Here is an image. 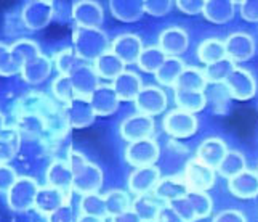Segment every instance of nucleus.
I'll list each match as a JSON object with an SVG mask.
<instances>
[{
  "label": "nucleus",
  "instance_id": "1",
  "mask_svg": "<svg viewBox=\"0 0 258 222\" xmlns=\"http://www.w3.org/2000/svg\"><path fill=\"white\" fill-rule=\"evenodd\" d=\"M74 46L82 60H96L111 49V42L101 29L77 28L74 32Z\"/></svg>",
  "mask_w": 258,
  "mask_h": 222
},
{
  "label": "nucleus",
  "instance_id": "2",
  "mask_svg": "<svg viewBox=\"0 0 258 222\" xmlns=\"http://www.w3.org/2000/svg\"><path fill=\"white\" fill-rule=\"evenodd\" d=\"M39 185L31 177H18L13 187L7 192L8 206L16 212H24L35 205V197H37Z\"/></svg>",
  "mask_w": 258,
  "mask_h": 222
},
{
  "label": "nucleus",
  "instance_id": "3",
  "mask_svg": "<svg viewBox=\"0 0 258 222\" xmlns=\"http://www.w3.org/2000/svg\"><path fill=\"white\" fill-rule=\"evenodd\" d=\"M162 127L173 139H188L198 132L199 121L196 118V114L175 108L165 114Z\"/></svg>",
  "mask_w": 258,
  "mask_h": 222
},
{
  "label": "nucleus",
  "instance_id": "4",
  "mask_svg": "<svg viewBox=\"0 0 258 222\" xmlns=\"http://www.w3.org/2000/svg\"><path fill=\"white\" fill-rule=\"evenodd\" d=\"M63 105L51 100L42 92H29L24 97H21L16 103V116L18 114H35V116L48 118L50 114L55 113Z\"/></svg>",
  "mask_w": 258,
  "mask_h": 222
},
{
  "label": "nucleus",
  "instance_id": "5",
  "mask_svg": "<svg viewBox=\"0 0 258 222\" xmlns=\"http://www.w3.org/2000/svg\"><path fill=\"white\" fill-rule=\"evenodd\" d=\"M154 130H156L154 119L141 113L132 114V116L125 118L120 124V137L125 142H128V144L145 139H153Z\"/></svg>",
  "mask_w": 258,
  "mask_h": 222
},
{
  "label": "nucleus",
  "instance_id": "6",
  "mask_svg": "<svg viewBox=\"0 0 258 222\" xmlns=\"http://www.w3.org/2000/svg\"><path fill=\"white\" fill-rule=\"evenodd\" d=\"M215 169H212L207 164L201 163L198 158H192L186 163L183 171V179L189 190L207 192L215 184Z\"/></svg>",
  "mask_w": 258,
  "mask_h": 222
},
{
  "label": "nucleus",
  "instance_id": "7",
  "mask_svg": "<svg viewBox=\"0 0 258 222\" xmlns=\"http://www.w3.org/2000/svg\"><path fill=\"white\" fill-rule=\"evenodd\" d=\"M161 156V148L154 139H145L140 142L128 144L125 148V159L130 166L137 167H146L154 166V163Z\"/></svg>",
  "mask_w": 258,
  "mask_h": 222
},
{
  "label": "nucleus",
  "instance_id": "8",
  "mask_svg": "<svg viewBox=\"0 0 258 222\" xmlns=\"http://www.w3.org/2000/svg\"><path fill=\"white\" fill-rule=\"evenodd\" d=\"M225 85L231 95V99L234 100H250L256 94V81L255 76L248 69L237 68L228 76L225 81Z\"/></svg>",
  "mask_w": 258,
  "mask_h": 222
},
{
  "label": "nucleus",
  "instance_id": "9",
  "mask_svg": "<svg viewBox=\"0 0 258 222\" xmlns=\"http://www.w3.org/2000/svg\"><path fill=\"white\" fill-rule=\"evenodd\" d=\"M167 94L164 88L157 85H146L141 88V92L135 99V106L138 113L146 114V116L154 118L157 114H161L167 108Z\"/></svg>",
  "mask_w": 258,
  "mask_h": 222
},
{
  "label": "nucleus",
  "instance_id": "10",
  "mask_svg": "<svg viewBox=\"0 0 258 222\" xmlns=\"http://www.w3.org/2000/svg\"><path fill=\"white\" fill-rule=\"evenodd\" d=\"M226 57L234 61V63H242V61L250 60L255 55V39L247 32H233L229 34L225 40Z\"/></svg>",
  "mask_w": 258,
  "mask_h": 222
},
{
  "label": "nucleus",
  "instance_id": "11",
  "mask_svg": "<svg viewBox=\"0 0 258 222\" xmlns=\"http://www.w3.org/2000/svg\"><path fill=\"white\" fill-rule=\"evenodd\" d=\"M161 179H162L161 169H159L157 166L137 167L135 171H132L128 177V190L135 195V197L154 193L156 185Z\"/></svg>",
  "mask_w": 258,
  "mask_h": 222
},
{
  "label": "nucleus",
  "instance_id": "12",
  "mask_svg": "<svg viewBox=\"0 0 258 222\" xmlns=\"http://www.w3.org/2000/svg\"><path fill=\"white\" fill-rule=\"evenodd\" d=\"M143 40H141L140 35L125 32L117 35L112 42H111V52L114 55H117L125 65H135L141 52H143Z\"/></svg>",
  "mask_w": 258,
  "mask_h": 222
},
{
  "label": "nucleus",
  "instance_id": "13",
  "mask_svg": "<svg viewBox=\"0 0 258 222\" xmlns=\"http://www.w3.org/2000/svg\"><path fill=\"white\" fill-rule=\"evenodd\" d=\"M189 46V35L186 29L180 28V26H170L165 28L161 34H159V42L157 47L161 49L167 57H178L188 50Z\"/></svg>",
  "mask_w": 258,
  "mask_h": 222
},
{
  "label": "nucleus",
  "instance_id": "14",
  "mask_svg": "<svg viewBox=\"0 0 258 222\" xmlns=\"http://www.w3.org/2000/svg\"><path fill=\"white\" fill-rule=\"evenodd\" d=\"M66 205H69V192L45 185V187L39 189L34 208L37 209L40 214L50 216L51 212H55L56 209L63 208Z\"/></svg>",
  "mask_w": 258,
  "mask_h": 222
},
{
  "label": "nucleus",
  "instance_id": "15",
  "mask_svg": "<svg viewBox=\"0 0 258 222\" xmlns=\"http://www.w3.org/2000/svg\"><path fill=\"white\" fill-rule=\"evenodd\" d=\"M103 185V171L93 163H87L81 171L74 174L73 189L81 195L98 193Z\"/></svg>",
  "mask_w": 258,
  "mask_h": 222
},
{
  "label": "nucleus",
  "instance_id": "16",
  "mask_svg": "<svg viewBox=\"0 0 258 222\" xmlns=\"http://www.w3.org/2000/svg\"><path fill=\"white\" fill-rule=\"evenodd\" d=\"M53 4L51 2H29L23 8L21 20L29 31L42 29L47 26L53 16Z\"/></svg>",
  "mask_w": 258,
  "mask_h": 222
},
{
  "label": "nucleus",
  "instance_id": "17",
  "mask_svg": "<svg viewBox=\"0 0 258 222\" xmlns=\"http://www.w3.org/2000/svg\"><path fill=\"white\" fill-rule=\"evenodd\" d=\"M228 152L229 150L225 140H221L218 137H209L199 145L196 158H198L201 163L207 164L209 167L217 171Z\"/></svg>",
  "mask_w": 258,
  "mask_h": 222
},
{
  "label": "nucleus",
  "instance_id": "18",
  "mask_svg": "<svg viewBox=\"0 0 258 222\" xmlns=\"http://www.w3.org/2000/svg\"><path fill=\"white\" fill-rule=\"evenodd\" d=\"M73 18L79 28L100 29L103 24V7L98 2H76L73 5Z\"/></svg>",
  "mask_w": 258,
  "mask_h": 222
},
{
  "label": "nucleus",
  "instance_id": "19",
  "mask_svg": "<svg viewBox=\"0 0 258 222\" xmlns=\"http://www.w3.org/2000/svg\"><path fill=\"white\" fill-rule=\"evenodd\" d=\"M71 81H73L74 91L77 99H90L92 94L98 88V74L95 73L93 66L88 65H81L77 69H74L73 73L69 74Z\"/></svg>",
  "mask_w": 258,
  "mask_h": 222
},
{
  "label": "nucleus",
  "instance_id": "20",
  "mask_svg": "<svg viewBox=\"0 0 258 222\" xmlns=\"http://www.w3.org/2000/svg\"><path fill=\"white\" fill-rule=\"evenodd\" d=\"M88 100H90L96 116H109V114L117 111L120 103L112 85H98Z\"/></svg>",
  "mask_w": 258,
  "mask_h": 222
},
{
  "label": "nucleus",
  "instance_id": "21",
  "mask_svg": "<svg viewBox=\"0 0 258 222\" xmlns=\"http://www.w3.org/2000/svg\"><path fill=\"white\" fill-rule=\"evenodd\" d=\"M229 192L241 200H250L258 197V172L245 169L241 174L228 181Z\"/></svg>",
  "mask_w": 258,
  "mask_h": 222
},
{
  "label": "nucleus",
  "instance_id": "22",
  "mask_svg": "<svg viewBox=\"0 0 258 222\" xmlns=\"http://www.w3.org/2000/svg\"><path fill=\"white\" fill-rule=\"evenodd\" d=\"M189 192L188 185H186L183 175H168V177H162L159 184L154 189V195L156 197L164 201V203H172L178 198L186 197Z\"/></svg>",
  "mask_w": 258,
  "mask_h": 222
},
{
  "label": "nucleus",
  "instance_id": "23",
  "mask_svg": "<svg viewBox=\"0 0 258 222\" xmlns=\"http://www.w3.org/2000/svg\"><path fill=\"white\" fill-rule=\"evenodd\" d=\"M64 108H66V116H68L71 127H76V129L87 127V126H90L96 118V114L92 108V103L88 99H76L69 105H66Z\"/></svg>",
  "mask_w": 258,
  "mask_h": 222
},
{
  "label": "nucleus",
  "instance_id": "24",
  "mask_svg": "<svg viewBox=\"0 0 258 222\" xmlns=\"http://www.w3.org/2000/svg\"><path fill=\"white\" fill-rule=\"evenodd\" d=\"M112 87L120 102H135L138 94L143 88V81L135 71H123V73L112 81Z\"/></svg>",
  "mask_w": 258,
  "mask_h": 222
},
{
  "label": "nucleus",
  "instance_id": "25",
  "mask_svg": "<svg viewBox=\"0 0 258 222\" xmlns=\"http://www.w3.org/2000/svg\"><path fill=\"white\" fill-rule=\"evenodd\" d=\"M74 182V174L71 171V166L63 159H55L47 169V185L64 192H71Z\"/></svg>",
  "mask_w": 258,
  "mask_h": 222
},
{
  "label": "nucleus",
  "instance_id": "26",
  "mask_svg": "<svg viewBox=\"0 0 258 222\" xmlns=\"http://www.w3.org/2000/svg\"><path fill=\"white\" fill-rule=\"evenodd\" d=\"M125 66L127 65L117 55H114L111 50L103 53L101 57H98L93 61V69L98 74V77L109 79V81H114L115 77H119L125 71Z\"/></svg>",
  "mask_w": 258,
  "mask_h": 222
},
{
  "label": "nucleus",
  "instance_id": "27",
  "mask_svg": "<svg viewBox=\"0 0 258 222\" xmlns=\"http://www.w3.org/2000/svg\"><path fill=\"white\" fill-rule=\"evenodd\" d=\"M209 87L204 69L196 66H186L173 85V91H189V92H206Z\"/></svg>",
  "mask_w": 258,
  "mask_h": 222
},
{
  "label": "nucleus",
  "instance_id": "28",
  "mask_svg": "<svg viewBox=\"0 0 258 222\" xmlns=\"http://www.w3.org/2000/svg\"><path fill=\"white\" fill-rule=\"evenodd\" d=\"M234 12L236 2H231V0H207L206 5H204L202 15L212 23L223 24L233 20Z\"/></svg>",
  "mask_w": 258,
  "mask_h": 222
},
{
  "label": "nucleus",
  "instance_id": "29",
  "mask_svg": "<svg viewBox=\"0 0 258 222\" xmlns=\"http://www.w3.org/2000/svg\"><path fill=\"white\" fill-rule=\"evenodd\" d=\"M109 8L111 13L123 23L138 21L145 15V4L140 0H112Z\"/></svg>",
  "mask_w": 258,
  "mask_h": 222
},
{
  "label": "nucleus",
  "instance_id": "30",
  "mask_svg": "<svg viewBox=\"0 0 258 222\" xmlns=\"http://www.w3.org/2000/svg\"><path fill=\"white\" fill-rule=\"evenodd\" d=\"M165 205L164 201H161L154 193H148V195H141L133 200L132 209L137 212V214L143 219V222H154L159 211Z\"/></svg>",
  "mask_w": 258,
  "mask_h": 222
},
{
  "label": "nucleus",
  "instance_id": "31",
  "mask_svg": "<svg viewBox=\"0 0 258 222\" xmlns=\"http://www.w3.org/2000/svg\"><path fill=\"white\" fill-rule=\"evenodd\" d=\"M173 100L178 110L196 114L207 106L206 92H189V91H173Z\"/></svg>",
  "mask_w": 258,
  "mask_h": 222
},
{
  "label": "nucleus",
  "instance_id": "32",
  "mask_svg": "<svg viewBox=\"0 0 258 222\" xmlns=\"http://www.w3.org/2000/svg\"><path fill=\"white\" fill-rule=\"evenodd\" d=\"M50 71H51L50 60L47 57L40 55L37 58L28 61V63L23 66L21 76H23L24 81L29 82V84H40L48 77Z\"/></svg>",
  "mask_w": 258,
  "mask_h": 222
},
{
  "label": "nucleus",
  "instance_id": "33",
  "mask_svg": "<svg viewBox=\"0 0 258 222\" xmlns=\"http://www.w3.org/2000/svg\"><path fill=\"white\" fill-rule=\"evenodd\" d=\"M198 58L206 66L226 58L225 40H220L217 37H209L206 40H202L198 47Z\"/></svg>",
  "mask_w": 258,
  "mask_h": 222
},
{
  "label": "nucleus",
  "instance_id": "34",
  "mask_svg": "<svg viewBox=\"0 0 258 222\" xmlns=\"http://www.w3.org/2000/svg\"><path fill=\"white\" fill-rule=\"evenodd\" d=\"M184 63L180 57H167V60L164 61V65L157 69L156 73V81L165 85V87H172L175 85V82L178 81V77L183 73L184 69Z\"/></svg>",
  "mask_w": 258,
  "mask_h": 222
},
{
  "label": "nucleus",
  "instance_id": "35",
  "mask_svg": "<svg viewBox=\"0 0 258 222\" xmlns=\"http://www.w3.org/2000/svg\"><path fill=\"white\" fill-rule=\"evenodd\" d=\"M21 136L13 127H5L0 132V164L8 163L20 152Z\"/></svg>",
  "mask_w": 258,
  "mask_h": 222
},
{
  "label": "nucleus",
  "instance_id": "36",
  "mask_svg": "<svg viewBox=\"0 0 258 222\" xmlns=\"http://www.w3.org/2000/svg\"><path fill=\"white\" fill-rule=\"evenodd\" d=\"M104 201H106V212H108L109 219L132 209V205H133L130 195L125 190H119V189L106 193Z\"/></svg>",
  "mask_w": 258,
  "mask_h": 222
},
{
  "label": "nucleus",
  "instance_id": "37",
  "mask_svg": "<svg viewBox=\"0 0 258 222\" xmlns=\"http://www.w3.org/2000/svg\"><path fill=\"white\" fill-rule=\"evenodd\" d=\"M247 169V163H245V156L241 152H236V150H229L226 156L223 158V161L218 166V174L225 179H233L237 174H241L242 171Z\"/></svg>",
  "mask_w": 258,
  "mask_h": 222
},
{
  "label": "nucleus",
  "instance_id": "38",
  "mask_svg": "<svg viewBox=\"0 0 258 222\" xmlns=\"http://www.w3.org/2000/svg\"><path fill=\"white\" fill-rule=\"evenodd\" d=\"M167 60V55L159 49L157 46L146 47L141 52V55L137 61V65L141 71L145 73H157V69L164 65V61Z\"/></svg>",
  "mask_w": 258,
  "mask_h": 222
},
{
  "label": "nucleus",
  "instance_id": "39",
  "mask_svg": "<svg viewBox=\"0 0 258 222\" xmlns=\"http://www.w3.org/2000/svg\"><path fill=\"white\" fill-rule=\"evenodd\" d=\"M206 97H207V103L209 102L212 103L215 113L225 114L228 111L231 95L225 84H209V87L206 88Z\"/></svg>",
  "mask_w": 258,
  "mask_h": 222
},
{
  "label": "nucleus",
  "instance_id": "40",
  "mask_svg": "<svg viewBox=\"0 0 258 222\" xmlns=\"http://www.w3.org/2000/svg\"><path fill=\"white\" fill-rule=\"evenodd\" d=\"M234 69H236V63L226 57L223 60L217 61V63H212L204 68V74H206L209 84H225L228 76L233 73Z\"/></svg>",
  "mask_w": 258,
  "mask_h": 222
},
{
  "label": "nucleus",
  "instance_id": "41",
  "mask_svg": "<svg viewBox=\"0 0 258 222\" xmlns=\"http://www.w3.org/2000/svg\"><path fill=\"white\" fill-rule=\"evenodd\" d=\"M81 214L87 216H96V217H108V212H106V201H104V195H98V193H90V195H82L81 198Z\"/></svg>",
  "mask_w": 258,
  "mask_h": 222
},
{
  "label": "nucleus",
  "instance_id": "42",
  "mask_svg": "<svg viewBox=\"0 0 258 222\" xmlns=\"http://www.w3.org/2000/svg\"><path fill=\"white\" fill-rule=\"evenodd\" d=\"M10 53L16 58L18 63H21L24 66L28 61L40 57V49L35 42L29 39H21L16 40L13 46H10Z\"/></svg>",
  "mask_w": 258,
  "mask_h": 222
},
{
  "label": "nucleus",
  "instance_id": "43",
  "mask_svg": "<svg viewBox=\"0 0 258 222\" xmlns=\"http://www.w3.org/2000/svg\"><path fill=\"white\" fill-rule=\"evenodd\" d=\"M51 91H53V95H55V99L59 103H63V106L69 105L71 102L77 99L73 81H71L69 76H64V74H59L55 81H53Z\"/></svg>",
  "mask_w": 258,
  "mask_h": 222
},
{
  "label": "nucleus",
  "instance_id": "44",
  "mask_svg": "<svg viewBox=\"0 0 258 222\" xmlns=\"http://www.w3.org/2000/svg\"><path fill=\"white\" fill-rule=\"evenodd\" d=\"M55 65H56V69L59 71V74L69 76L74 69H77L81 65H84V61L81 57L77 55L76 50L64 49L55 55Z\"/></svg>",
  "mask_w": 258,
  "mask_h": 222
},
{
  "label": "nucleus",
  "instance_id": "45",
  "mask_svg": "<svg viewBox=\"0 0 258 222\" xmlns=\"http://www.w3.org/2000/svg\"><path fill=\"white\" fill-rule=\"evenodd\" d=\"M188 200L191 201V206L196 212V219H206L210 216L213 209V201L209 197L207 192H198V190H189L188 192Z\"/></svg>",
  "mask_w": 258,
  "mask_h": 222
},
{
  "label": "nucleus",
  "instance_id": "46",
  "mask_svg": "<svg viewBox=\"0 0 258 222\" xmlns=\"http://www.w3.org/2000/svg\"><path fill=\"white\" fill-rule=\"evenodd\" d=\"M178 214H180V217L184 220V222H196L198 219H196V212L191 206V201L188 200V197H183V198H178L172 203H168Z\"/></svg>",
  "mask_w": 258,
  "mask_h": 222
},
{
  "label": "nucleus",
  "instance_id": "47",
  "mask_svg": "<svg viewBox=\"0 0 258 222\" xmlns=\"http://www.w3.org/2000/svg\"><path fill=\"white\" fill-rule=\"evenodd\" d=\"M145 13L151 16H165L172 10L173 2L170 0H145Z\"/></svg>",
  "mask_w": 258,
  "mask_h": 222
},
{
  "label": "nucleus",
  "instance_id": "48",
  "mask_svg": "<svg viewBox=\"0 0 258 222\" xmlns=\"http://www.w3.org/2000/svg\"><path fill=\"white\" fill-rule=\"evenodd\" d=\"M16 181L18 175L13 167L7 164H0V192H8Z\"/></svg>",
  "mask_w": 258,
  "mask_h": 222
},
{
  "label": "nucleus",
  "instance_id": "49",
  "mask_svg": "<svg viewBox=\"0 0 258 222\" xmlns=\"http://www.w3.org/2000/svg\"><path fill=\"white\" fill-rule=\"evenodd\" d=\"M241 4V16L245 21L250 23H258V0H245V2H239Z\"/></svg>",
  "mask_w": 258,
  "mask_h": 222
},
{
  "label": "nucleus",
  "instance_id": "50",
  "mask_svg": "<svg viewBox=\"0 0 258 222\" xmlns=\"http://www.w3.org/2000/svg\"><path fill=\"white\" fill-rule=\"evenodd\" d=\"M176 7L186 15H199L204 12V0H176Z\"/></svg>",
  "mask_w": 258,
  "mask_h": 222
},
{
  "label": "nucleus",
  "instance_id": "51",
  "mask_svg": "<svg viewBox=\"0 0 258 222\" xmlns=\"http://www.w3.org/2000/svg\"><path fill=\"white\" fill-rule=\"evenodd\" d=\"M212 222H247V217L244 216V212L237 209H225L218 212Z\"/></svg>",
  "mask_w": 258,
  "mask_h": 222
},
{
  "label": "nucleus",
  "instance_id": "52",
  "mask_svg": "<svg viewBox=\"0 0 258 222\" xmlns=\"http://www.w3.org/2000/svg\"><path fill=\"white\" fill-rule=\"evenodd\" d=\"M154 222H184V220L180 217V214H178L170 205L165 203V205L161 208V211H159V214Z\"/></svg>",
  "mask_w": 258,
  "mask_h": 222
},
{
  "label": "nucleus",
  "instance_id": "53",
  "mask_svg": "<svg viewBox=\"0 0 258 222\" xmlns=\"http://www.w3.org/2000/svg\"><path fill=\"white\" fill-rule=\"evenodd\" d=\"M48 222H74L73 209H71L69 205L56 209L55 212H51L48 216Z\"/></svg>",
  "mask_w": 258,
  "mask_h": 222
},
{
  "label": "nucleus",
  "instance_id": "54",
  "mask_svg": "<svg viewBox=\"0 0 258 222\" xmlns=\"http://www.w3.org/2000/svg\"><path fill=\"white\" fill-rule=\"evenodd\" d=\"M111 222H143V219H141L133 209H128V211L122 212V214H119V216L111 217Z\"/></svg>",
  "mask_w": 258,
  "mask_h": 222
},
{
  "label": "nucleus",
  "instance_id": "55",
  "mask_svg": "<svg viewBox=\"0 0 258 222\" xmlns=\"http://www.w3.org/2000/svg\"><path fill=\"white\" fill-rule=\"evenodd\" d=\"M76 222H106L104 217H96V216H87V214H81Z\"/></svg>",
  "mask_w": 258,
  "mask_h": 222
},
{
  "label": "nucleus",
  "instance_id": "56",
  "mask_svg": "<svg viewBox=\"0 0 258 222\" xmlns=\"http://www.w3.org/2000/svg\"><path fill=\"white\" fill-rule=\"evenodd\" d=\"M5 129V118H4V114L0 113V132H2Z\"/></svg>",
  "mask_w": 258,
  "mask_h": 222
},
{
  "label": "nucleus",
  "instance_id": "57",
  "mask_svg": "<svg viewBox=\"0 0 258 222\" xmlns=\"http://www.w3.org/2000/svg\"><path fill=\"white\" fill-rule=\"evenodd\" d=\"M5 50H8V47H7V46H4V43H0V55H2V53H4Z\"/></svg>",
  "mask_w": 258,
  "mask_h": 222
},
{
  "label": "nucleus",
  "instance_id": "58",
  "mask_svg": "<svg viewBox=\"0 0 258 222\" xmlns=\"http://www.w3.org/2000/svg\"><path fill=\"white\" fill-rule=\"evenodd\" d=\"M256 172H258V167H256Z\"/></svg>",
  "mask_w": 258,
  "mask_h": 222
}]
</instances>
